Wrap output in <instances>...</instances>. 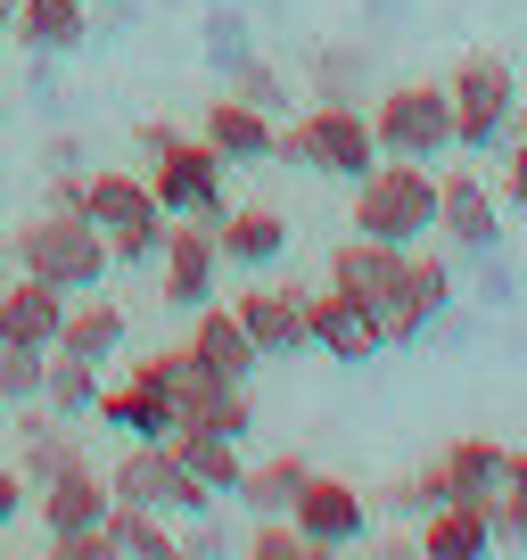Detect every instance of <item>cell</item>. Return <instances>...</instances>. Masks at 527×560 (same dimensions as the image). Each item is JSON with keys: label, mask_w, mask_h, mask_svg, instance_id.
I'll list each match as a JSON object with an SVG mask.
<instances>
[{"label": "cell", "mask_w": 527, "mask_h": 560, "mask_svg": "<svg viewBox=\"0 0 527 560\" xmlns=\"http://www.w3.org/2000/svg\"><path fill=\"white\" fill-rule=\"evenodd\" d=\"M347 214L363 240H387V247H429L437 240V174L412 158H379L363 182H347Z\"/></svg>", "instance_id": "6da1fadb"}, {"label": "cell", "mask_w": 527, "mask_h": 560, "mask_svg": "<svg viewBox=\"0 0 527 560\" xmlns=\"http://www.w3.org/2000/svg\"><path fill=\"white\" fill-rule=\"evenodd\" d=\"M9 264L34 280H50V289H67V298H83V289H107V240L99 223H83V214H58V207H34L17 231H9Z\"/></svg>", "instance_id": "7a4b0ae2"}, {"label": "cell", "mask_w": 527, "mask_h": 560, "mask_svg": "<svg viewBox=\"0 0 527 560\" xmlns=\"http://www.w3.org/2000/svg\"><path fill=\"white\" fill-rule=\"evenodd\" d=\"M272 158L297 165V174H330V182H363L379 165V140H371V116L347 100H314L297 124H272Z\"/></svg>", "instance_id": "3957f363"}, {"label": "cell", "mask_w": 527, "mask_h": 560, "mask_svg": "<svg viewBox=\"0 0 527 560\" xmlns=\"http://www.w3.org/2000/svg\"><path fill=\"white\" fill-rule=\"evenodd\" d=\"M99 478H107L116 503H149V511H165V520H214V494L190 478V462L165 438H124V454L107 462Z\"/></svg>", "instance_id": "277c9868"}, {"label": "cell", "mask_w": 527, "mask_h": 560, "mask_svg": "<svg viewBox=\"0 0 527 560\" xmlns=\"http://www.w3.org/2000/svg\"><path fill=\"white\" fill-rule=\"evenodd\" d=\"M445 107H454V149H503L511 107H519L511 58H494V50L454 58V67H445Z\"/></svg>", "instance_id": "5b68a950"}, {"label": "cell", "mask_w": 527, "mask_h": 560, "mask_svg": "<svg viewBox=\"0 0 527 560\" xmlns=\"http://www.w3.org/2000/svg\"><path fill=\"white\" fill-rule=\"evenodd\" d=\"M379 158H412V165H437L454 149V107H445V83H387L379 100L363 107Z\"/></svg>", "instance_id": "8992f818"}, {"label": "cell", "mask_w": 527, "mask_h": 560, "mask_svg": "<svg viewBox=\"0 0 527 560\" xmlns=\"http://www.w3.org/2000/svg\"><path fill=\"white\" fill-rule=\"evenodd\" d=\"M223 174H231V165L214 158L198 132H181V124L157 140V149H149V198H157L165 214H190V223H214V214L231 207Z\"/></svg>", "instance_id": "52a82bcc"}, {"label": "cell", "mask_w": 527, "mask_h": 560, "mask_svg": "<svg viewBox=\"0 0 527 560\" xmlns=\"http://www.w3.org/2000/svg\"><path fill=\"white\" fill-rule=\"evenodd\" d=\"M91 420L116 438H174V347H141L124 380H99Z\"/></svg>", "instance_id": "ba28073f"}, {"label": "cell", "mask_w": 527, "mask_h": 560, "mask_svg": "<svg viewBox=\"0 0 527 560\" xmlns=\"http://www.w3.org/2000/svg\"><path fill=\"white\" fill-rule=\"evenodd\" d=\"M289 527H297L305 544H314L321 560L330 552H354V544L371 536V503L347 487V478H321V470H305V487H297V503L281 511Z\"/></svg>", "instance_id": "9c48e42d"}, {"label": "cell", "mask_w": 527, "mask_h": 560, "mask_svg": "<svg viewBox=\"0 0 527 560\" xmlns=\"http://www.w3.org/2000/svg\"><path fill=\"white\" fill-rule=\"evenodd\" d=\"M445 305H454V264H445V256H429V247H405L396 298L379 305L387 347H412V338H429V330L445 322Z\"/></svg>", "instance_id": "30bf717a"}, {"label": "cell", "mask_w": 527, "mask_h": 560, "mask_svg": "<svg viewBox=\"0 0 527 560\" xmlns=\"http://www.w3.org/2000/svg\"><path fill=\"white\" fill-rule=\"evenodd\" d=\"M157 298L165 314H198V305L214 298V280H223V256H214V223H190V214H174L165 223V247H157Z\"/></svg>", "instance_id": "8fae6325"}, {"label": "cell", "mask_w": 527, "mask_h": 560, "mask_svg": "<svg viewBox=\"0 0 527 560\" xmlns=\"http://www.w3.org/2000/svg\"><path fill=\"white\" fill-rule=\"evenodd\" d=\"M305 305H314V289L247 272V289H239L231 314H239V330L256 338V354H305Z\"/></svg>", "instance_id": "7c38bea8"}, {"label": "cell", "mask_w": 527, "mask_h": 560, "mask_svg": "<svg viewBox=\"0 0 527 560\" xmlns=\"http://www.w3.org/2000/svg\"><path fill=\"white\" fill-rule=\"evenodd\" d=\"M305 347H321L330 363L363 371V363H379V354H387V330H379V314H371V305H354V298H338V289H321V298L305 305Z\"/></svg>", "instance_id": "4fadbf2b"}, {"label": "cell", "mask_w": 527, "mask_h": 560, "mask_svg": "<svg viewBox=\"0 0 527 560\" xmlns=\"http://www.w3.org/2000/svg\"><path fill=\"white\" fill-rule=\"evenodd\" d=\"M214 256H223V272H264V264L289 256V214L264 207V198H231L223 214H214Z\"/></svg>", "instance_id": "5bb4252c"}, {"label": "cell", "mask_w": 527, "mask_h": 560, "mask_svg": "<svg viewBox=\"0 0 527 560\" xmlns=\"http://www.w3.org/2000/svg\"><path fill=\"white\" fill-rule=\"evenodd\" d=\"M9 462L25 470V487H42V478H58L67 462H83V445H74V420L50 412V404H9Z\"/></svg>", "instance_id": "9a60e30c"}, {"label": "cell", "mask_w": 527, "mask_h": 560, "mask_svg": "<svg viewBox=\"0 0 527 560\" xmlns=\"http://www.w3.org/2000/svg\"><path fill=\"white\" fill-rule=\"evenodd\" d=\"M437 240L454 247V256H494L503 207H494V190L478 174H437Z\"/></svg>", "instance_id": "2e32d148"}, {"label": "cell", "mask_w": 527, "mask_h": 560, "mask_svg": "<svg viewBox=\"0 0 527 560\" xmlns=\"http://www.w3.org/2000/svg\"><path fill=\"white\" fill-rule=\"evenodd\" d=\"M181 322H190V330H181L174 347L190 354L198 371H214V380H239V387L256 380V363H264V354H256V338L239 330V314H231V305H214V298H207L198 314H181Z\"/></svg>", "instance_id": "e0dca14e"}, {"label": "cell", "mask_w": 527, "mask_h": 560, "mask_svg": "<svg viewBox=\"0 0 527 560\" xmlns=\"http://www.w3.org/2000/svg\"><path fill=\"white\" fill-rule=\"evenodd\" d=\"M412 552L421 560H487L494 552V511L470 503V494H445L412 520Z\"/></svg>", "instance_id": "ac0fdd59"}, {"label": "cell", "mask_w": 527, "mask_h": 560, "mask_svg": "<svg viewBox=\"0 0 527 560\" xmlns=\"http://www.w3.org/2000/svg\"><path fill=\"white\" fill-rule=\"evenodd\" d=\"M396 272H405V247H387V240L347 231V240L330 247V289H338V298H354V305H371V314L396 298Z\"/></svg>", "instance_id": "d6986e66"}, {"label": "cell", "mask_w": 527, "mask_h": 560, "mask_svg": "<svg viewBox=\"0 0 527 560\" xmlns=\"http://www.w3.org/2000/svg\"><path fill=\"white\" fill-rule=\"evenodd\" d=\"M58 322H67V289L34 272H0V338L17 347H58Z\"/></svg>", "instance_id": "ffe728a7"}, {"label": "cell", "mask_w": 527, "mask_h": 560, "mask_svg": "<svg viewBox=\"0 0 527 560\" xmlns=\"http://www.w3.org/2000/svg\"><path fill=\"white\" fill-rule=\"evenodd\" d=\"M91 34V0H17V18H9V42L25 58H74Z\"/></svg>", "instance_id": "44dd1931"}, {"label": "cell", "mask_w": 527, "mask_h": 560, "mask_svg": "<svg viewBox=\"0 0 527 560\" xmlns=\"http://www.w3.org/2000/svg\"><path fill=\"white\" fill-rule=\"evenodd\" d=\"M272 124H281V116H264V107H247V100L223 91V100L198 116V140H207L223 165H264V158H272Z\"/></svg>", "instance_id": "7402d4cb"}, {"label": "cell", "mask_w": 527, "mask_h": 560, "mask_svg": "<svg viewBox=\"0 0 527 560\" xmlns=\"http://www.w3.org/2000/svg\"><path fill=\"white\" fill-rule=\"evenodd\" d=\"M58 347H67V354H91V363H116V354L132 347V322H124V305L107 298V289H83V298H67Z\"/></svg>", "instance_id": "603a6c76"}, {"label": "cell", "mask_w": 527, "mask_h": 560, "mask_svg": "<svg viewBox=\"0 0 527 560\" xmlns=\"http://www.w3.org/2000/svg\"><path fill=\"white\" fill-rule=\"evenodd\" d=\"M42 527L50 536H74V527H99V511H107V478L91 470V454L83 462H67L58 478H42Z\"/></svg>", "instance_id": "cb8c5ba5"}, {"label": "cell", "mask_w": 527, "mask_h": 560, "mask_svg": "<svg viewBox=\"0 0 527 560\" xmlns=\"http://www.w3.org/2000/svg\"><path fill=\"white\" fill-rule=\"evenodd\" d=\"M99 527H107V552H116V560H181L174 520H165V511H149V503H116V494H107Z\"/></svg>", "instance_id": "d4e9b609"}, {"label": "cell", "mask_w": 527, "mask_h": 560, "mask_svg": "<svg viewBox=\"0 0 527 560\" xmlns=\"http://www.w3.org/2000/svg\"><path fill=\"white\" fill-rule=\"evenodd\" d=\"M305 470H314V462H305V454H264V462H247V470H239V487H231V503H247V520H281V511L297 503Z\"/></svg>", "instance_id": "484cf974"}, {"label": "cell", "mask_w": 527, "mask_h": 560, "mask_svg": "<svg viewBox=\"0 0 527 560\" xmlns=\"http://www.w3.org/2000/svg\"><path fill=\"white\" fill-rule=\"evenodd\" d=\"M437 487L470 494V503H494V487H503V445L494 438H454L437 454Z\"/></svg>", "instance_id": "4316f807"}, {"label": "cell", "mask_w": 527, "mask_h": 560, "mask_svg": "<svg viewBox=\"0 0 527 560\" xmlns=\"http://www.w3.org/2000/svg\"><path fill=\"white\" fill-rule=\"evenodd\" d=\"M165 445L190 462V478H198L207 494H231V487H239V470H247V445H239V438H214V429H174Z\"/></svg>", "instance_id": "83f0119b"}, {"label": "cell", "mask_w": 527, "mask_h": 560, "mask_svg": "<svg viewBox=\"0 0 527 560\" xmlns=\"http://www.w3.org/2000/svg\"><path fill=\"white\" fill-rule=\"evenodd\" d=\"M141 207H149V174H132V165H107V174H83V223L116 231V223H132Z\"/></svg>", "instance_id": "f1b7e54d"}, {"label": "cell", "mask_w": 527, "mask_h": 560, "mask_svg": "<svg viewBox=\"0 0 527 560\" xmlns=\"http://www.w3.org/2000/svg\"><path fill=\"white\" fill-rule=\"evenodd\" d=\"M99 380H107V363L50 347V363H42V404H50V412H67V420H83L91 396H99Z\"/></svg>", "instance_id": "f546056e"}, {"label": "cell", "mask_w": 527, "mask_h": 560, "mask_svg": "<svg viewBox=\"0 0 527 560\" xmlns=\"http://www.w3.org/2000/svg\"><path fill=\"white\" fill-rule=\"evenodd\" d=\"M165 223H174V214H165L157 198H149V207L132 214V223L99 231V240H107V264H116V272H132V264H157V247H165Z\"/></svg>", "instance_id": "4dcf8cb0"}, {"label": "cell", "mask_w": 527, "mask_h": 560, "mask_svg": "<svg viewBox=\"0 0 527 560\" xmlns=\"http://www.w3.org/2000/svg\"><path fill=\"white\" fill-rule=\"evenodd\" d=\"M494 544H527V454L503 445V487H494Z\"/></svg>", "instance_id": "1f68e13d"}, {"label": "cell", "mask_w": 527, "mask_h": 560, "mask_svg": "<svg viewBox=\"0 0 527 560\" xmlns=\"http://www.w3.org/2000/svg\"><path fill=\"white\" fill-rule=\"evenodd\" d=\"M42 363H50V347L0 338V404H42Z\"/></svg>", "instance_id": "d6a6232c"}, {"label": "cell", "mask_w": 527, "mask_h": 560, "mask_svg": "<svg viewBox=\"0 0 527 560\" xmlns=\"http://www.w3.org/2000/svg\"><path fill=\"white\" fill-rule=\"evenodd\" d=\"M239 552H247V560H321V552H314V544H305L289 520H256V527L239 536Z\"/></svg>", "instance_id": "836d02e7"}, {"label": "cell", "mask_w": 527, "mask_h": 560, "mask_svg": "<svg viewBox=\"0 0 527 560\" xmlns=\"http://www.w3.org/2000/svg\"><path fill=\"white\" fill-rule=\"evenodd\" d=\"M231 100H247V107H281V74L264 67V58H231Z\"/></svg>", "instance_id": "e575fe53"}, {"label": "cell", "mask_w": 527, "mask_h": 560, "mask_svg": "<svg viewBox=\"0 0 527 560\" xmlns=\"http://www.w3.org/2000/svg\"><path fill=\"white\" fill-rule=\"evenodd\" d=\"M363 74V58L354 50H321V67H314V83H321V100H347V83Z\"/></svg>", "instance_id": "d590c367"}, {"label": "cell", "mask_w": 527, "mask_h": 560, "mask_svg": "<svg viewBox=\"0 0 527 560\" xmlns=\"http://www.w3.org/2000/svg\"><path fill=\"white\" fill-rule=\"evenodd\" d=\"M42 207H58V214H83V174H74V165H67V174H50V182H42Z\"/></svg>", "instance_id": "8d00e7d4"}, {"label": "cell", "mask_w": 527, "mask_h": 560, "mask_svg": "<svg viewBox=\"0 0 527 560\" xmlns=\"http://www.w3.org/2000/svg\"><path fill=\"white\" fill-rule=\"evenodd\" d=\"M494 198H511V207L527 214V140H511V158H503V190Z\"/></svg>", "instance_id": "74e56055"}, {"label": "cell", "mask_w": 527, "mask_h": 560, "mask_svg": "<svg viewBox=\"0 0 527 560\" xmlns=\"http://www.w3.org/2000/svg\"><path fill=\"white\" fill-rule=\"evenodd\" d=\"M25 494H34V487H25V470H17V462H0V527H17Z\"/></svg>", "instance_id": "f35d334b"}, {"label": "cell", "mask_w": 527, "mask_h": 560, "mask_svg": "<svg viewBox=\"0 0 527 560\" xmlns=\"http://www.w3.org/2000/svg\"><path fill=\"white\" fill-rule=\"evenodd\" d=\"M42 165H50V174H67V165H74V132H50V140H42Z\"/></svg>", "instance_id": "ab89813d"}, {"label": "cell", "mask_w": 527, "mask_h": 560, "mask_svg": "<svg viewBox=\"0 0 527 560\" xmlns=\"http://www.w3.org/2000/svg\"><path fill=\"white\" fill-rule=\"evenodd\" d=\"M503 140H527V100L511 107V132H503Z\"/></svg>", "instance_id": "60d3db41"}, {"label": "cell", "mask_w": 527, "mask_h": 560, "mask_svg": "<svg viewBox=\"0 0 527 560\" xmlns=\"http://www.w3.org/2000/svg\"><path fill=\"white\" fill-rule=\"evenodd\" d=\"M9 18H17V0H0V42H9Z\"/></svg>", "instance_id": "b9f144b4"}, {"label": "cell", "mask_w": 527, "mask_h": 560, "mask_svg": "<svg viewBox=\"0 0 527 560\" xmlns=\"http://www.w3.org/2000/svg\"><path fill=\"white\" fill-rule=\"evenodd\" d=\"M0 272H9V231H0Z\"/></svg>", "instance_id": "7bdbcfd3"}, {"label": "cell", "mask_w": 527, "mask_h": 560, "mask_svg": "<svg viewBox=\"0 0 527 560\" xmlns=\"http://www.w3.org/2000/svg\"><path fill=\"white\" fill-rule=\"evenodd\" d=\"M0 429H9V404H0Z\"/></svg>", "instance_id": "ee69618b"}, {"label": "cell", "mask_w": 527, "mask_h": 560, "mask_svg": "<svg viewBox=\"0 0 527 560\" xmlns=\"http://www.w3.org/2000/svg\"><path fill=\"white\" fill-rule=\"evenodd\" d=\"M91 9H107V0H91Z\"/></svg>", "instance_id": "f6af8a7d"}]
</instances>
